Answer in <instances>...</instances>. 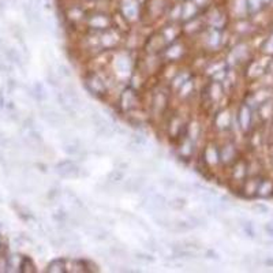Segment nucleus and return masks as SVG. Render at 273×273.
Masks as SVG:
<instances>
[{"instance_id":"nucleus-1","label":"nucleus","mask_w":273,"mask_h":273,"mask_svg":"<svg viewBox=\"0 0 273 273\" xmlns=\"http://www.w3.org/2000/svg\"><path fill=\"white\" fill-rule=\"evenodd\" d=\"M56 172L62 178H78L82 176L81 168L73 161H62L56 166Z\"/></svg>"},{"instance_id":"nucleus-2","label":"nucleus","mask_w":273,"mask_h":273,"mask_svg":"<svg viewBox=\"0 0 273 273\" xmlns=\"http://www.w3.org/2000/svg\"><path fill=\"white\" fill-rule=\"evenodd\" d=\"M40 115H41V118H43L49 126H52V127H62V126H64V123H66L63 116L58 114L56 111H53V110H49V108H48V110H41Z\"/></svg>"},{"instance_id":"nucleus-3","label":"nucleus","mask_w":273,"mask_h":273,"mask_svg":"<svg viewBox=\"0 0 273 273\" xmlns=\"http://www.w3.org/2000/svg\"><path fill=\"white\" fill-rule=\"evenodd\" d=\"M146 180L145 178H142V176H138V178H132V179L126 180L122 186L124 192L127 193H140L142 192V188L145 187Z\"/></svg>"},{"instance_id":"nucleus-4","label":"nucleus","mask_w":273,"mask_h":273,"mask_svg":"<svg viewBox=\"0 0 273 273\" xmlns=\"http://www.w3.org/2000/svg\"><path fill=\"white\" fill-rule=\"evenodd\" d=\"M64 97L67 98V101L73 105L74 110H78V108L82 107V100L79 97V94L77 93V90L74 89L73 86L68 85L64 88Z\"/></svg>"},{"instance_id":"nucleus-5","label":"nucleus","mask_w":273,"mask_h":273,"mask_svg":"<svg viewBox=\"0 0 273 273\" xmlns=\"http://www.w3.org/2000/svg\"><path fill=\"white\" fill-rule=\"evenodd\" d=\"M124 178V174L122 172V171L119 170V168H116V170H114L112 172H110V175H108L107 178V182H110V183L112 184H116V183H120L122 180H123Z\"/></svg>"},{"instance_id":"nucleus-6","label":"nucleus","mask_w":273,"mask_h":273,"mask_svg":"<svg viewBox=\"0 0 273 273\" xmlns=\"http://www.w3.org/2000/svg\"><path fill=\"white\" fill-rule=\"evenodd\" d=\"M168 206H170L171 209L182 210L186 206V201L182 200V198H175V200L168 201Z\"/></svg>"},{"instance_id":"nucleus-7","label":"nucleus","mask_w":273,"mask_h":273,"mask_svg":"<svg viewBox=\"0 0 273 273\" xmlns=\"http://www.w3.org/2000/svg\"><path fill=\"white\" fill-rule=\"evenodd\" d=\"M64 262L63 261H52L49 266H48V272H64Z\"/></svg>"},{"instance_id":"nucleus-8","label":"nucleus","mask_w":273,"mask_h":273,"mask_svg":"<svg viewBox=\"0 0 273 273\" xmlns=\"http://www.w3.org/2000/svg\"><path fill=\"white\" fill-rule=\"evenodd\" d=\"M33 94L36 97L39 98V100H43V98L47 97V94H45V90H44L43 85L41 84H36L33 88Z\"/></svg>"},{"instance_id":"nucleus-9","label":"nucleus","mask_w":273,"mask_h":273,"mask_svg":"<svg viewBox=\"0 0 273 273\" xmlns=\"http://www.w3.org/2000/svg\"><path fill=\"white\" fill-rule=\"evenodd\" d=\"M47 81L49 85L55 86V88H58V86H59V77H58V75H56V74L53 73L52 70L47 73Z\"/></svg>"},{"instance_id":"nucleus-10","label":"nucleus","mask_w":273,"mask_h":273,"mask_svg":"<svg viewBox=\"0 0 273 273\" xmlns=\"http://www.w3.org/2000/svg\"><path fill=\"white\" fill-rule=\"evenodd\" d=\"M242 227H243L244 232H246V234H248L249 236H252V238H253V236H254V230H253V227H252V224H250V223L243 222Z\"/></svg>"},{"instance_id":"nucleus-11","label":"nucleus","mask_w":273,"mask_h":273,"mask_svg":"<svg viewBox=\"0 0 273 273\" xmlns=\"http://www.w3.org/2000/svg\"><path fill=\"white\" fill-rule=\"evenodd\" d=\"M135 257L138 258V260L145 261V262H153L154 261L153 257L148 256V254H142V253H135Z\"/></svg>"},{"instance_id":"nucleus-12","label":"nucleus","mask_w":273,"mask_h":273,"mask_svg":"<svg viewBox=\"0 0 273 273\" xmlns=\"http://www.w3.org/2000/svg\"><path fill=\"white\" fill-rule=\"evenodd\" d=\"M111 254L115 257H120V258H124V257H126V252H124L123 249H119V248L111 249Z\"/></svg>"},{"instance_id":"nucleus-13","label":"nucleus","mask_w":273,"mask_h":273,"mask_svg":"<svg viewBox=\"0 0 273 273\" xmlns=\"http://www.w3.org/2000/svg\"><path fill=\"white\" fill-rule=\"evenodd\" d=\"M131 142H134V144H137V145L142 146V145H145L146 141H145V138H144L142 135H132Z\"/></svg>"},{"instance_id":"nucleus-14","label":"nucleus","mask_w":273,"mask_h":273,"mask_svg":"<svg viewBox=\"0 0 273 273\" xmlns=\"http://www.w3.org/2000/svg\"><path fill=\"white\" fill-rule=\"evenodd\" d=\"M59 71L64 77H71V73H70V70L66 66H59Z\"/></svg>"},{"instance_id":"nucleus-15","label":"nucleus","mask_w":273,"mask_h":273,"mask_svg":"<svg viewBox=\"0 0 273 273\" xmlns=\"http://www.w3.org/2000/svg\"><path fill=\"white\" fill-rule=\"evenodd\" d=\"M161 183L164 184L166 187L170 188V187H174V186H175V180L174 179H162Z\"/></svg>"},{"instance_id":"nucleus-16","label":"nucleus","mask_w":273,"mask_h":273,"mask_svg":"<svg viewBox=\"0 0 273 273\" xmlns=\"http://www.w3.org/2000/svg\"><path fill=\"white\" fill-rule=\"evenodd\" d=\"M256 209H258L260 212H262V213H268V208L265 206V205H261V204H257L256 206H254Z\"/></svg>"},{"instance_id":"nucleus-17","label":"nucleus","mask_w":273,"mask_h":273,"mask_svg":"<svg viewBox=\"0 0 273 273\" xmlns=\"http://www.w3.org/2000/svg\"><path fill=\"white\" fill-rule=\"evenodd\" d=\"M265 231H266V232H268L270 236H273V226H270V224H266V226H265Z\"/></svg>"}]
</instances>
